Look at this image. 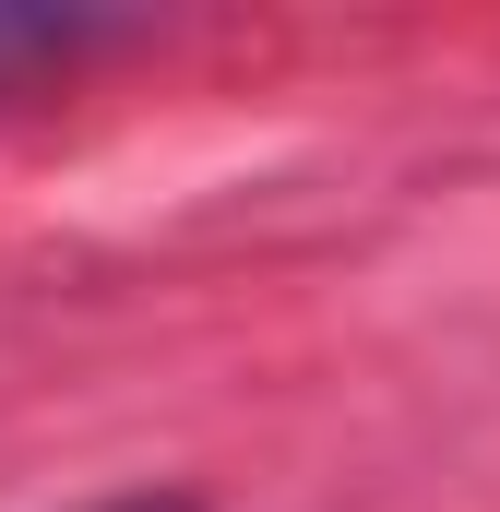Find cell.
Masks as SVG:
<instances>
[{
  "label": "cell",
  "instance_id": "2",
  "mask_svg": "<svg viewBox=\"0 0 500 512\" xmlns=\"http://www.w3.org/2000/svg\"><path fill=\"white\" fill-rule=\"evenodd\" d=\"M96 512H203L191 489H120V501H96Z\"/></svg>",
  "mask_w": 500,
  "mask_h": 512
},
{
  "label": "cell",
  "instance_id": "1",
  "mask_svg": "<svg viewBox=\"0 0 500 512\" xmlns=\"http://www.w3.org/2000/svg\"><path fill=\"white\" fill-rule=\"evenodd\" d=\"M120 24H96V12H36V0H0V108L12 96H36L48 72H72V60H96Z\"/></svg>",
  "mask_w": 500,
  "mask_h": 512
}]
</instances>
